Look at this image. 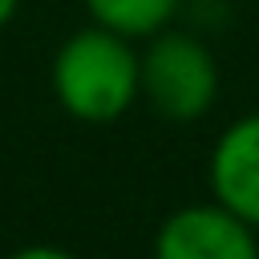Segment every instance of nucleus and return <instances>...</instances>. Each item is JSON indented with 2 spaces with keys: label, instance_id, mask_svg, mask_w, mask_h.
Wrapping results in <instances>:
<instances>
[{
  "label": "nucleus",
  "instance_id": "obj_2",
  "mask_svg": "<svg viewBox=\"0 0 259 259\" xmlns=\"http://www.w3.org/2000/svg\"><path fill=\"white\" fill-rule=\"evenodd\" d=\"M138 97L166 121H198L219 97V61L210 45L170 24L146 36L138 53Z\"/></svg>",
  "mask_w": 259,
  "mask_h": 259
},
{
  "label": "nucleus",
  "instance_id": "obj_4",
  "mask_svg": "<svg viewBox=\"0 0 259 259\" xmlns=\"http://www.w3.org/2000/svg\"><path fill=\"white\" fill-rule=\"evenodd\" d=\"M206 182L214 202L259 231V113L235 117L210 146Z\"/></svg>",
  "mask_w": 259,
  "mask_h": 259
},
{
  "label": "nucleus",
  "instance_id": "obj_6",
  "mask_svg": "<svg viewBox=\"0 0 259 259\" xmlns=\"http://www.w3.org/2000/svg\"><path fill=\"white\" fill-rule=\"evenodd\" d=\"M4 259H81V255H73V251H65V247H53V243H28V247L8 251Z\"/></svg>",
  "mask_w": 259,
  "mask_h": 259
},
{
  "label": "nucleus",
  "instance_id": "obj_5",
  "mask_svg": "<svg viewBox=\"0 0 259 259\" xmlns=\"http://www.w3.org/2000/svg\"><path fill=\"white\" fill-rule=\"evenodd\" d=\"M182 0H85V12L93 24L113 28L130 40H146L162 32L178 16Z\"/></svg>",
  "mask_w": 259,
  "mask_h": 259
},
{
  "label": "nucleus",
  "instance_id": "obj_7",
  "mask_svg": "<svg viewBox=\"0 0 259 259\" xmlns=\"http://www.w3.org/2000/svg\"><path fill=\"white\" fill-rule=\"evenodd\" d=\"M16 8H20V0H0V28L16 16Z\"/></svg>",
  "mask_w": 259,
  "mask_h": 259
},
{
  "label": "nucleus",
  "instance_id": "obj_1",
  "mask_svg": "<svg viewBox=\"0 0 259 259\" xmlns=\"http://www.w3.org/2000/svg\"><path fill=\"white\" fill-rule=\"evenodd\" d=\"M57 105L77 121H117L138 101V49L130 36L85 24L61 40L49 65Z\"/></svg>",
  "mask_w": 259,
  "mask_h": 259
},
{
  "label": "nucleus",
  "instance_id": "obj_3",
  "mask_svg": "<svg viewBox=\"0 0 259 259\" xmlns=\"http://www.w3.org/2000/svg\"><path fill=\"white\" fill-rule=\"evenodd\" d=\"M154 259H259V231L223 202H190L162 219Z\"/></svg>",
  "mask_w": 259,
  "mask_h": 259
}]
</instances>
